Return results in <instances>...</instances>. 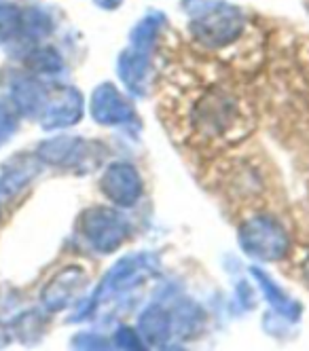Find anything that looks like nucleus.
I'll list each match as a JSON object with an SVG mask.
<instances>
[{"label":"nucleus","instance_id":"nucleus-1","mask_svg":"<svg viewBox=\"0 0 309 351\" xmlns=\"http://www.w3.org/2000/svg\"><path fill=\"white\" fill-rule=\"evenodd\" d=\"M191 142L199 146H225L246 138L254 119L244 99L227 87H208L199 91L187 110Z\"/></svg>","mask_w":309,"mask_h":351},{"label":"nucleus","instance_id":"nucleus-2","mask_svg":"<svg viewBox=\"0 0 309 351\" xmlns=\"http://www.w3.org/2000/svg\"><path fill=\"white\" fill-rule=\"evenodd\" d=\"M246 28L244 13L227 3L212 5L210 9L201 11L191 21V34L197 43L208 49H222L236 43Z\"/></svg>","mask_w":309,"mask_h":351},{"label":"nucleus","instance_id":"nucleus-3","mask_svg":"<svg viewBox=\"0 0 309 351\" xmlns=\"http://www.w3.org/2000/svg\"><path fill=\"white\" fill-rule=\"evenodd\" d=\"M240 245L252 258L279 261L286 256L290 239L277 220L269 216H254L240 229Z\"/></svg>","mask_w":309,"mask_h":351},{"label":"nucleus","instance_id":"nucleus-4","mask_svg":"<svg viewBox=\"0 0 309 351\" xmlns=\"http://www.w3.org/2000/svg\"><path fill=\"white\" fill-rule=\"evenodd\" d=\"M81 231L98 252L108 254L125 241L130 227L119 212L108 208H91L81 216Z\"/></svg>","mask_w":309,"mask_h":351},{"label":"nucleus","instance_id":"nucleus-5","mask_svg":"<svg viewBox=\"0 0 309 351\" xmlns=\"http://www.w3.org/2000/svg\"><path fill=\"white\" fill-rule=\"evenodd\" d=\"M83 117V95L74 87H62L47 95L41 112V125L45 130H60L79 123Z\"/></svg>","mask_w":309,"mask_h":351},{"label":"nucleus","instance_id":"nucleus-6","mask_svg":"<svg viewBox=\"0 0 309 351\" xmlns=\"http://www.w3.org/2000/svg\"><path fill=\"white\" fill-rule=\"evenodd\" d=\"M100 184L111 202L121 208L134 206L142 195V180L130 163H111Z\"/></svg>","mask_w":309,"mask_h":351},{"label":"nucleus","instance_id":"nucleus-7","mask_svg":"<svg viewBox=\"0 0 309 351\" xmlns=\"http://www.w3.org/2000/svg\"><path fill=\"white\" fill-rule=\"evenodd\" d=\"M91 117L100 125H121L134 119V108L115 85H100L91 95Z\"/></svg>","mask_w":309,"mask_h":351},{"label":"nucleus","instance_id":"nucleus-8","mask_svg":"<svg viewBox=\"0 0 309 351\" xmlns=\"http://www.w3.org/2000/svg\"><path fill=\"white\" fill-rule=\"evenodd\" d=\"M85 284V273L81 267H66L64 271H60L54 280H51L43 294H41V300H43V307L47 311H62L66 309L76 292H79Z\"/></svg>","mask_w":309,"mask_h":351},{"label":"nucleus","instance_id":"nucleus-9","mask_svg":"<svg viewBox=\"0 0 309 351\" xmlns=\"http://www.w3.org/2000/svg\"><path fill=\"white\" fill-rule=\"evenodd\" d=\"M85 155H87V144L81 138H68V136L45 140L36 150V157L41 161L51 165H62V167L81 163Z\"/></svg>","mask_w":309,"mask_h":351},{"label":"nucleus","instance_id":"nucleus-10","mask_svg":"<svg viewBox=\"0 0 309 351\" xmlns=\"http://www.w3.org/2000/svg\"><path fill=\"white\" fill-rule=\"evenodd\" d=\"M38 173V159L17 155L0 165V199H9L19 193Z\"/></svg>","mask_w":309,"mask_h":351},{"label":"nucleus","instance_id":"nucleus-11","mask_svg":"<svg viewBox=\"0 0 309 351\" xmlns=\"http://www.w3.org/2000/svg\"><path fill=\"white\" fill-rule=\"evenodd\" d=\"M119 77L132 93L136 95L146 93L148 77H150L148 51H142V49H136V47H132L130 51H125L119 58Z\"/></svg>","mask_w":309,"mask_h":351},{"label":"nucleus","instance_id":"nucleus-12","mask_svg":"<svg viewBox=\"0 0 309 351\" xmlns=\"http://www.w3.org/2000/svg\"><path fill=\"white\" fill-rule=\"evenodd\" d=\"M49 91L32 77H19L11 85V102L25 117H41Z\"/></svg>","mask_w":309,"mask_h":351},{"label":"nucleus","instance_id":"nucleus-13","mask_svg":"<svg viewBox=\"0 0 309 351\" xmlns=\"http://www.w3.org/2000/svg\"><path fill=\"white\" fill-rule=\"evenodd\" d=\"M140 339L152 347L168 343V339L174 332L172 326V315L163 309V307H148L142 315H140Z\"/></svg>","mask_w":309,"mask_h":351},{"label":"nucleus","instance_id":"nucleus-14","mask_svg":"<svg viewBox=\"0 0 309 351\" xmlns=\"http://www.w3.org/2000/svg\"><path fill=\"white\" fill-rule=\"evenodd\" d=\"M252 273H254V278L259 280V284L263 286L267 300H269V303H271L279 313H284V315H288V317H297V315H299V305L295 303V300H290L284 292H282V290L267 278V273H263V271H259V269H252Z\"/></svg>","mask_w":309,"mask_h":351},{"label":"nucleus","instance_id":"nucleus-15","mask_svg":"<svg viewBox=\"0 0 309 351\" xmlns=\"http://www.w3.org/2000/svg\"><path fill=\"white\" fill-rule=\"evenodd\" d=\"M25 64L36 74H58L64 66L60 53L51 47H38L34 51H30Z\"/></svg>","mask_w":309,"mask_h":351},{"label":"nucleus","instance_id":"nucleus-16","mask_svg":"<svg viewBox=\"0 0 309 351\" xmlns=\"http://www.w3.org/2000/svg\"><path fill=\"white\" fill-rule=\"evenodd\" d=\"M159 28H161V15H157V13L146 15L132 30V47L142 49V51H150V47L154 45V38L159 34Z\"/></svg>","mask_w":309,"mask_h":351},{"label":"nucleus","instance_id":"nucleus-17","mask_svg":"<svg viewBox=\"0 0 309 351\" xmlns=\"http://www.w3.org/2000/svg\"><path fill=\"white\" fill-rule=\"evenodd\" d=\"M21 32V11L0 0V45H7Z\"/></svg>","mask_w":309,"mask_h":351},{"label":"nucleus","instance_id":"nucleus-18","mask_svg":"<svg viewBox=\"0 0 309 351\" xmlns=\"http://www.w3.org/2000/svg\"><path fill=\"white\" fill-rule=\"evenodd\" d=\"M19 110L7 97H0V146H3L17 132Z\"/></svg>","mask_w":309,"mask_h":351},{"label":"nucleus","instance_id":"nucleus-19","mask_svg":"<svg viewBox=\"0 0 309 351\" xmlns=\"http://www.w3.org/2000/svg\"><path fill=\"white\" fill-rule=\"evenodd\" d=\"M115 343L121 349H140L142 347V339L134 330H130V328H121L115 335Z\"/></svg>","mask_w":309,"mask_h":351},{"label":"nucleus","instance_id":"nucleus-20","mask_svg":"<svg viewBox=\"0 0 309 351\" xmlns=\"http://www.w3.org/2000/svg\"><path fill=\"white\" fill-rule=\"evenodd\" d=\"M95 5L102 9H117L121 5V0H95Z\"/></svg>","mask_w":309,"mask_h":351},{"label":"nucleus","instance_id":"nucleus-21","mask_svg":"<svg viewBox=\"0 0 309 351\" xmlns=\"http://www.w3.org/2000/svg\"><path fill=\"white\" fill-rule=\"evenodd\" d=\"M301 273H303V280H305V284L309 286V254L305 256V261H303V265H301Z\"/></svg>","mask_w":309,"mask_h":351}]
</instances>
